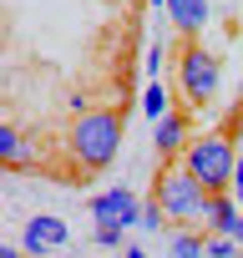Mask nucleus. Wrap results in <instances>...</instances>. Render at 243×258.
<instances>
[{
  "label": "nucleus",
  "instance_id": "obj_3",
  "mask_svg": "<svg viewBox=\"0 0 243 258\" xmlns=\"http://www.w3.org/2000/svg\"><path fill=\"white\" fill-rule=\"evenodd\" d=\"M183 167H188L208 192H228V187H233V172H238V147H233L228 132H203V137L188 142Z\"/></svg>",
  "mask_w": 243,
  "mask_h": 258
},
{
  "label": "nucleus",
  "instance_id": "obj_2",
  "mask_svg": "<svg viewBox=\"0 0 243 258\" xmlns=\"http://www.w3.org/2000/svg\"><path fill=\"white\" fill-rule=\"evenodd\" d=\"M152 203L167 213V223H198V218H208L213 192H208L188 167L162 162V167H157V177H152Z\"/></svg>",
  "mask_w": 243,
  "mask_h": 258
},
{
  "label": "nucleus",
  "instance_id": "obj_16",
  "mask_svg": "<svg viewBox=\"0 0 243 258\" xmlns=\"http://www.w3.org/2000/svg\"><path fill=\"white\" fill-rule=\"evenodd\" d=\"M233 203L243 208V152H238V172H233Z\"/></svg>",
  "mask_w": 243,
  "mask_h": 258
},
{
  "label": "nucleus",
  "instance_id": "obj_8",
  "mask_svg": "<svg viewBox=\"0 0 243 258\" xmlns=\"http://www.w3.org/2000/svg\"><path fill=\"white\" fill-rule=\"evenodd\" d=\"M167 21L183 41H198V31L208 26V0H167Z\"/></svg>",
  "mask_w": 243,
  "mask_h": 258
},
{
  "label": "nucleus",
  "instance_id": "obj_18",
  "mask_svg": "<svg viewBox=\"0 0 243 258\" xmlns=\"http://www.w3.org/2000/svg\"><path fill=\"white\" fill-rule=\"evenodd\" d=\"M122 258H147V253H142L137 243H127V248H122Z\"/></svg>",
  "mask_w": 243,
  "mask_h": 258
},
{
  "label": "nucleus",
  "instance_id": "obj_22",
  "mask_svg": "<svg viewBox=\"0 0 243 258\" xmlns=\"http://www.w3.org/2000/svg\"><path fill=\"white\" fill-rule=\"evenodd\" d=\"M238 258H243V253H238Z\"/></svg>",
  "mask_w": 243,
  "mask_h": 258
},
{
  "label": "nucleus",
  "instance_id": "obj_6",
  "mask_svg": "<svg viewBox=\"0 0 243 258\" xmlns=\"http://www.w3.org/2000/svg\"><path fill=\"white\" fill-rule=\"evenodd\" d=\"M66 243V223L61 218H51V213H41V218H31L26 223V233H21V248L31 253V258H46L51 248H61Z\"/></svg>",
  "mask_w": 243,
  "mask_h": 258
},
{
  "label": "nucleus",
  "instance_id": "obj_1",
  "mask_svg": "<svg viewBox=\"0 0 243 258\" xmlns=\"http://www.w3.org/2000/svg\"><path fill=\"white\" fill-rule=\"evenodd\" d=\"M71 157H76V167L81 172H101V167H111V157H116V147H122V111H111V106H86L76 121H71Z\"/></svg>",
  "mask_w": 243,
  "mask_h": 258
},
{
  "label": "nucleus",
  "instance_id": "obj_10",
  "mask_svg": "<svg viewBox=\"0 0 243 258\" xmlns=\"http://www.w3.org/2000/svg\"><path fill=\"white\" fill-rule=\"evenodd\" d=\"M167 258H208V233L172 228V233H167Z\"/></svg>",
  "mask_w": 243,
  "mask_h": 258
},
{
  "label": "nucleus",
  "instance_id": "obj_4",
  "mask_svg": "<svg viewBox=\"0 0 243 258\" xmlns=\"http://www.w3.org/2000/svg\"><path fill=\"white\" fill-rule=\"evenodd\" d=\"M218 56L203 46V41H183L177 46V86H183V96L193 101V106H208L213 96H218Z\"/></svg>",
  "mask_w": 243,
  "mask_h": 258
},
{
  "label": "nucleus",
  "instance_id": "obj_21",
  "mask_svg": "<svg viewBox=\"0 0 243 258\" xmlns=\"http://www.w3.org/2000/svg\"><path fill=\"white\" fill-rule=\"evenodd\" d=\"M238 106H243V86H238Z\"/></svg>",
  "mask_w": 243,
  "mask_h": 258
},
{
  "label": "nucleus",
  "instance_id": "obj_9",
  "mask_svg": "<svg viewBox=\"0 0 243 258\" xmlns=\"http://www.w3.org/2000/svg\"><path fill=\"white\" fill-rule=\"evenodd\" d=\"M157 152H162V162L172 157V152H188V142H193V132H188V111H167L162 121H157Z\"/></svg>",
  "mask_w": 243,
  "mask_h": 258
},
{
  "label": "nucleus",
  "instance_id": "obj_11",
  "mask_svg": "<svg viewBox=\"0 0 243 258\" xmlns=\"http://www.w3.org/2000/svg\"><path fill=\"white\" fill-rule=\"evenodd\" d=\"M0 162H6V167H31V147H26V137L16 132V126L6 121V126H0Z\"/></svg>",
  "mask_w": 243,
  "mask_h": 258
},
{
  "label": "nucleus",
  "instance_id": "obj_15",
  "mask_svg": "<svg viewBox=\"0 0 243 258\" xmlns=\"http://www.w3.org/2000/svg\"><path fill=\"white\" fill-rule=\"evenodd\" d=\"M96 243H101V248H127V233H122V228H106V223H96Z\"/></svg>",
  "mask_w": 243,
  "mask_h": 258
},
{
  "label": "nucleus",
  "instance_id": "obj_19",
  "mask_svg": "<svg viewBox=\"0 0 243 258\" xmlns=\"http://www.w3.org/2000/svg\"><path fill=\"white\" fill-rule=\"evenodd\" d=\"M238 248H243V223H238Z\"/></svg>",
  "mask_w": 243,
  "mask_h": 258
},
{
  "label": "nucleus",
  "instance_id": "obj_17",
  "mask_svg": "<svg viewBox=\"0 0 243 258\" xmlns=\"http://www.w3.org/2000/svg\"><path fill=\"white\" fill-rule=\"evenodd\" d=\"M147 71H152V81H157V71H162V46H152V51H147Z\"/></svg>",
  "mask_w": 243,
  "mask_h": 258
},
{
  "label": "nucleus",
  "instance_id": "obj_12",
  "mask_svg": "<svg viewBox=\"0 0 243 258\" xmlns=\"http://www.w3.org/2000/svg\"><path fill=\"white\" fill-rule=\"evenodd\" d=\"M142 111H147L152 121L167 116V91H162V81H147V91H142Z\"/></svg>",
  "mask_w": 243,
  "mask_h": 258
},
{
  "label": "nucleus",
  "instance_id": "obj_7",
  "mask_svg": "<svg viewBox=\"0 0 243 258\" xmlns=\"http://www.w3.org/2000/svg\"><path fill=\"white\" fill-rule=\"evenodd\" d=\"M208 238H238V223H243V208L228 198V192H213V203H208Z\"/></svg>",
  "mask_w": 243,
  "mask_h": 258
},
{
  "label": "nucleus",
  "instance_id": "obj_13",
  "mask_svg": "<svg viewBox=\"0 0 243 258\" xmlns=\"http://www.w3.org/2000/svg\"><path fill=\"white\" fill-rule=\"evenodd\" d=\"M142 228H152V233H172V228H167V213H162L157 203H147V208H142Z\"/></svg>",
  "mask_w": 243,
  "mask_h": 258
},
{
  "label": "nucleus",
  "instance_id": "obj_14",
  "mask_svg": "<svg viewBox=\"0 0 243 258\" xmlns=\"http://www.w3.org/2000/svg\"><path fill=\"white\" fill-rule=\"evenodd\" d=\"M238 238H208V258H238Z\"/></svg>",
  "mask_w": 243,
  "mask_h": 258
},
{
  "label": "nucleus",
  "instance_id": "obj_5",
  "mask_svg": "<svg viewBox=\"0 0 243 258\" xmlns=\"http://www.w3.org/2000/svg\"><path fill=\"white\" fill-rule=\"evenodd\" d=\"M86 208H91V218H96V223L127 233V228H137V223H142V208H147V203H142L132 187H106V192H96Z\"/></svg>",
  "mask_w": 243,
  "mask_h": 258
},
{
  "label": "nucleus",
  "instance_id": "obj_20",
  "mask_svg": "<svg viewBox=\"0 0 243 258\" xmlns=\"http://www.w3.org/2000/svg\"><path fill=\"white\" fill-rule=\"evenodd\" d=\"M152 6H162V11H167V0H152Z\"/></svg>",
  "mask_w": 243,
  "mask_h": 258
}]
</instances>
